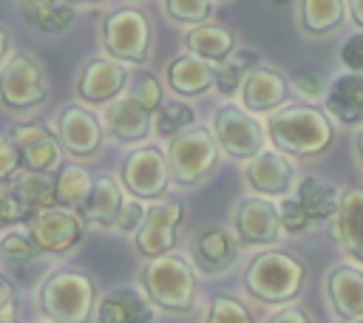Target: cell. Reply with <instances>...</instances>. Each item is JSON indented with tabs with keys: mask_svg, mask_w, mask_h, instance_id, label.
Segmentation results:
<instances>
[{
	"mask_svg": "<svg viewBox=\"0 0 363 323\" xmlns=\"http://www.w3.org/2000/svg\"><path fill=\"white\" fill-rule=\"evenodd\" d=\"M267 142L292 156V159H312L329 150L335 142V125L329 113L318 105H281L278 110L267 113Z\"/></svg>",
	"mask_w": 363,
	"mask_h": 323,
	"instance_id": "cell-1",
	"label": "cell"
},
{
	"mask_svg": "<svg viewBox=\"0 0 363 323\" xmlns=\"http://www.w3.org/2000/svg\"><path fill=\"white\" fill-rule=\"evenodd\" d=\"M139 289L153 303V309L167 314H190L196 306L199 275L190 266V261L176 252L142 258Z\"/></svg>",
	"mask_w": 363,
	"mask_h": 323,
	"instance_id": "cell-2",
	"label": "cell"
},
{
	"mask_svg": "<svg viewBox=\"0 0 363 323\" xmlns=\"http://www.w3.org/2000/svg\"><path fill=\"white\" fill-rule=\"evenodd\" d=\"M306 280V266L301 258H295L286 249H258L250 264L244 266L241 283L252 300L269 303V306H284L295 300L303 289Z\"/></svg>",
	"mask_w": 363,
	"mask_h": 323,
	"instance_id": "cell-3",
	"label": "cell"
},
{
	"mask_svg": "<svg viewBox=\"0 0 363 323\" xmlns=\"http://www.w3.org/2000/svg\"><path fill=\"white\" fill-rule=\"evenodd\" d=\"M96 298V280L79 266H60L37 286V306L54 323H91Z\"/></svg>",
	"mask_w": 363,
	"mask_h": 323,
	"instance_id": "cell-4",
	"label": "cell"
},
{
	"mask_svg": "<svg viewBox=\"0 0 363 323\" xmlns=\"http://www.w3.org/2000/svg\"><path fill=\"white\" fill-rule=\"evenodd\" d=\"M99 42L105 57L142 68L153 57V23L136 6H122L99 20Z\"/></svg>",
	"mask_w": 363,
	"mask_h": 323,
	"instance_id": "cell-5",
	"label": "cell"
},
{
	"mask_svg": "<svg viewBox=\"0 0 363 323\" xmlns=\"http://www.w3.org/2000/svg\"><path fill=\"white\" fill-rule=\"evenodd\" d=\"M167 170H170V184L182 190H193L201 181L213 176L221 159V147L213 136L210 128L204 125H190L173 139H167Z\"/></svg>",
	"mask_w": 363,
	"mask_h": 323,
	"instance_id": "cell-6",
	"label": "cell"
},
{
	"mask_svg": "<svg viewBox=\"0 0 363 323\" xmlns=\"http://www.w3.org/2000/svg\"><path fill=\"white\" fill-rule=\"evenodd\" d=\"M48 99V79L40 60L28 51L11 54L0 68V105L9 113H31Z\"/></svg>",
	"mask_w": 363,
	"mask_h": 323,
	"instance_id": "cell-7",
	"label": "cell"
},
{
	"mask_svg": "<svg viewBox=\"0 0 363 323\" xmlns=\"http://www.w3.org/2000/svg\"><path fill=\"white\" fill-rule=\"evenodd\" d=\"M23 227L28 230L40 255H54V258L74 252L85 241V230H88L77 210H68L60 204L28 212Z\"/></svg>",
	"mask_w": 363,
	"mask_h": 323,
	"instance_id": "cell-8",
	"label": "cell"
},
{
	"mask_svg": "<svg viewBox=\"0 0 363 323\" xmlns=\"http://www.w3.org/2000/svg\"><path fill=\"white\" fill-rule=\"evenodd\" d=\"M210 130H213L221 153H227L230 159H238V162H247L258 150L267 147L264 125L255 119V113H250L247 108H241L235 102H224L213 110Z\"/></svg>",
	"mask_w": 363,
	"mask_h": 323,
	"instance_id": "cell-9",
	"label": "cell"
},
{
	"mask_svg": "<svg viewBox=\"0 0 363 323\" xmlns=\"http://www.w3.org/2000/svg\"><path fill=\"white\" fill-rule=\"evenodd\" d=\"M238 241L230 227L224 224H199L187 235V261L196 269V275L216 280L227 275L238 264Z\"/></svg>",
	"mask_w": 363,
	"mask_h": 323,
	"instance_id": "cell-10",
	"label": "cell"
},
{
	"mask_svg": "<svg viewBox=\"0 0 363 323\" xmlns=\"http://www.w3.org/2000/svg\"><path fill=\"white\" fill-rule=\"evenodd\" d=\"M119 184L130 198L159 201L170 187L167 156L156 144H136L119 164Z\"/></svg>",
	"mask_w": 363,
	"mask_h": 323,
	"instance_id": "cell-11",
	"label": "cell"
},
{
	"mask_svg": "<svg viewBox=\"0 0 363 323\" xmlns=\"http://www.w3.org/2000/svg\"><path fill=\"white\" fill-rule=\"evenodd\" d=\"M230 230L241 249H267V246H275L284 235L275 201L255 193L235 201Z\"/></svg>",
	"mask_w": 363,
	"mask_h": 323,
	"instance_id": "cell-12",
	"label": "cell"
},
{
	"mask_svg": "<svg viewBox=\"0 0 363 323\" xmlns=\"http://www.w3.org/2000/svg\"><path fill=\"white\" fill-rule=\"evenodd\" d=\"M184 224V204L179 198H159L147 207L145 221L133 232V252L139 258L167 255L179 246V227Z\"/></svg>",
	"mask_w": 363,
	"mask_h": 323,
	"instance_id": "cell-13",
	"label": "cell"
},
{
	"mask_svg": "<svg viewBox=\"0 0 363 323\" xmlns=\"http://www.w3.org/2000/svg\"><path fill=\"white\" fill-rule=\"evenodd\" d=\"M54 133L60 139L62 153L71 159H79V162L94 159L105 142L102 119L82 102H71V105L60 108L57 122H54Z\"/></svg>",
	"mask_w": 363,
	"mask_h": 323,
	"instance_id": "cell-14",
	"label": "cell"
},
{
	"mask_svg": "<svg viewBox=\"0 0 363 323\" xmlns=\"http://www.w3.org/2000/svg\"><path fill=\"white\" fill-rule=\"evenodd\" d=\"M9 139L14 142L17 153H20V164L23 170H31V173H57L62 167V147H60V139L57 133L43 125V122H14L11 130H9Z\"/></svg>",
	"mask_w": 363,
	"mask_h": 323,
	"instance_id": "cell-15",
	"label": "cell"
},
{
	"mask_svg": "<svg viewBox=\"0 0 363 323\" xmlns=\"http://www.w3.org/2000/svg\"><path fill=\"white\" fill-rule=\"evenodd\" d=\"M128 79H130L128 65H122V62H116L111 57H91L77 74L74 94L88 108L108 105V102H113L116 96L125 94Z\"/></svg>",
	"mask_w": 363,
	"mask_h": 323,
	"instance_id": "cell-16",
	"label": "cell"
},
{
	"mask_svg": "<svg viewBox=\"0 0 363 323\" xmlns=\"http://www.w3.org/2000/svg\"><path fill=\"white\" fill-rule=\"evenodd\" d=\"M244 181H247L250 193L264 196V198L289 196V190H295V162H292V156H286L275 147H264L252 159H247Z\"/></svg>",
	"mask_w": 363,
	"mask_h": 323,
	"instance_id": "cell-17",
	"label": "cell"
},
{
	"mask_svg": "<svg viewBox=\"0 0 363 323\" xmlns=\"http://www.w3.org/2000/svg\"><path fill=\"white\" fill-rule=\"evenodd\" d=\"M99 119H102L105 136H111L116 144H128V147L142 144L153 130V113L145 110L130 94H122L113 102H108Z\"/></svg>",
	"mask_w": 363,
	"mask_h": 323,
	"instance_id": "cell-18",
	"label": "cell"
},
{
	"mask_svg": "<svg viewBox=\"0 0 363 323\" xmlns=\"http://www.w3.org/2000/svg\"><path fill=\"white\" fill-rule=\"evenodd\" d=\"M289 91H292L289 79L278 68L258 62L244 76V82L238 88V96H241V108H247L250 113H272L281 105H286Z\"/></svg>",
	"mask_w": 363,
	"mask_h": 323,
	"instance_id": "cell-19",
	"label": "cell"
},
{
	"mask_svg": "<svg viewBox=\"0 0 363 323\" xmlns=\"http://www.w3.org/2000/svg\"><path fill=\"white\" fill-rule=\"evenodd\" d=\"M329 238L363 266V187H346L337 201V212L326 221Z\"/></svg>",
	"mask_w": 363,
	"mask_h": 323,
	"instance_id": "cell-20",
	"label": "cell"
},
{
	"mask_svg": "<svg viewBox=\"0 0 363 323\" xmlns=\"http://www.w3.org/2000/svg\"><path fill=\"white\" fill-rule=\"evenodd\" d=\"M94 323H156V309L142 289L113 286L96 298Z\"/></svg>",
	"mask_w": 363,
	"mask_h": 323,
	"instance_id": "cell-21",
	"label": "cell"
},
{
	"mask_svg": "<svg viewBox=\"0 0 363 323\" xmlns=\"http://www.w3.org/2000/svg\"><path fill=\"white\" fill-rule=\"evenodd\" d=\"M326 295L340 323L363 317V269L354 264H337L326 275Z\"/></svg>",
	"mask_w": 363,
	"mask_h": 323,
	"instance_id": "cell-22",
	"label": "cell"
},
{
	"mask_svg": "<svg viewBox=\"0 0 363 323\" xmlns=\"http://www.w3.org/2000/svg\"><path fill=\"white\" fill-rule=\"evenodd\" d=\"M164 82L167 88L179 96V99H190V96H201L213 88L216 82V65L184 51V54H176L167 68H164Z\"/></svg>",
	"mask_w": 363,
	"mask_h": 323,
	"instance_id": "cell-23",
	"label": "cell"
},
{
	"mask_svg": "<svg viewBox=\"0 0 363 323\" xmlns=\"http://www.w3.org/2000/svg\"><path fill=\"white\" fill-rule=\"evenodd\" d=\"M323 110L340 125H363V74H337L323 94Z\"/></svg>",
	"mask_w": 363,
	"mask_h": 323,
	"instance_id": "cell-24",
	"label": "cell"
},
{
	"mask_svg": "<svg viewBox=\"0 0 363 323\" xmlns=\"http://www.w3.org/2000/svg\"><path fill=\"white\" fill-rule=\"evenodd\" d=\"M122 201H125V190H122L119 178L111 176V173H99V176H94L91 196H88L85 207L79 210V215H82L85 227L113 230V224L119 218V210H122Z\"/></svg>",
	"mask_w": 363,
	"mask_h": 323,
	"instance_id": "cell-25",
	"label": "cell"
},
{
	"mask_svg": "<svg viewBox=\"0 0 363 323\" xmlns=\"http://www.w3.org/2000/svg\"><path fill=\"white\" fill-rule=\"evenodd\" d=\"M184 48H187L190 54H196V57H201V60L218 65L221 60H227V57L235 51V34H233L227 26L207 20V23H199V26L187 28V34H184Z\"/></svg>",
	"mask_w": 363,
	"mask_h": 323,
	"instance_id": "cell-26",
	"label": "cell"
},
{
	"mask_svg": "<svg viewBox=\"0 0 363 323\" xmlns=\"http://www.w3.org/2000/svg\"><path fill=\"white\" fill-rule=\"evenodd\" d=\"M295 198L303 204V210L312 218V224H326L337 212L340 193H337L335 184H329V181H323L318 176H303L295 184Z\"/></svg>",
	"mask_w": 363,
	"mask_h": 323,
	"instance_id": "cell-27",
	"label": "cell"
},
{
	"mask_svg": "<svg viewBox=\"0 0 363 323\" xmlns=\"http://www.w3.org/2000/svg\"><path fill=\"white\" fill-rule=\"evenodd\" d=\"M346 0H298V26L309 37H326L340 28Z\"/></svg>",
	"mask_w": 363,
	"mask_h": 323,
	"instance_id": "cell-28",
	"label": "cell"
},
{
	"mask_svg": "<svg viewBox=\"0 0 363 323\" xmlns=\"http://www.w3.org/2000/svg\"><path fill=\"white\" fill-rule=\"evenodd\" d=\"M91 187H94V176L82 164H62L54 173V196L60 207L79 212L91 196Z\"/></svg>",
	"mask_w": 363,
	"mask_h": 323,
	"instance_id": "cell-29",
	"label": "cell"
},
{
	"mask_svg": "<svg viewBox=\"0 0 363 323\" xmlns=\"http://www.w3.org/2000/svg\"><path fill=\"white\" fill-rule=\"evenodd\" d=\"M261 62V57H258V51H252V48H235L227 60H221L218 65H216V82H213V88L221 94V96H235L238 94V88H241V82H244V76L255 68Z\"/></svg>",
	"mask_w": 363,
	"mask_h": 323,
	"instance_id": "cell-30",
	"label": "cell"
},
{
	"mask_svg": "<svg viewBox=\"0 0 363 323\" xmlns=\"http://www.w3.org/2000/svg\"><path fill=\"white\" fill-rule=\"evenodd\" d=\"M17 196L23 198L26 210L34 212V210H45V207H54L57 204V196H54V173H31V170H17L14 178H11Z\"/></svg>",
	"mask_w": 363,
	"mask_h": 323,
	"instance_id": "cell-31",
	"label": "cell"
},
{
	"mask_svg": "<svg viewBox=\"0 0 363 323\" xmlns=\"http://www.w3.org/2000/svg\"><path fill=\"white\" fill-rule=\"evenodd\" d=\"M74 17H77V6L68 3V0H57V3H48V6H37V8H23V20L31 28H37L40 34H48V37H57V34L68 31Z\"/></svg>",
	"mask_w": 363,
	"mask_h": 323,
	"instance_id": "cell-32",
	"label": "cell"
},
{
	"mask_svg": "<svg viewBox=\"0 0 363 323\" xmlns=\"http://www.w3.org/2000/svg\"><path fill=\"white\" fill-rule=\"evenodd\" d=\"M190 125H196V110L184 99H164L153 110V130L164 142L173 139L176 133H182L184 128H190Z\"/></svg>",
	"mask_w": 363,
	"mask_h": 323,
	"instance_id": "cell-33",
	"label": "cell"
},
{
	"mask_svg": "<svg viewBox=\"0 0 363 323\" xmlns=\"http://www.w3.org/2000/svg\"><path fill=\"white\" fill-rule=\"evenodd\" d=\"M37 255H40V249L34 246V241H31V235H28L26 227L17 224V227H9V230L0 232V261H3L6 266L23 269V266H28Z\"/></svg>",
	"mask_w": 363,
	"mask_h": 323,
	"instance_id": "cell-34",
	"label": "cell"
},
{
	"mask_svg": "<svg viewBox=\"0 0 363 323\" xmlns=\"http://www.w3.org/2000/svg\"><path fill=\"white\" fill-rule=\"evenodd\" d=\"M204 323H255L250 306L244 300H238L235 295H213L204 312Z\"/></svg>",
	"mask_w": 363,
	"mask_h": 323,
	"instance_id": "cell-35",
	"label": "cell"
},
{
	"mask_svg": "<svg viewBox=\"0 0 363 323\" xmlns=\"http://www.w3.org/2000/svg\"><path fill=\"white\" fill-rule=\"evenodd\" d=\"M162 8L167 20H173L176 26H187V28L207 23L213 17V0H162Z\"/></svg>",
	"mask_w": 363,
	"mask_h": 323,
	"instance_id": "cell-36",
	"label": "cell"
},
{
	"mask_svg": "<svg viewBox=\"0 0 363 323\" xmlns=\"http://www.w3.org/2000/svg\"><path fill=\"white\" fill-rule=\"evenodd\" d=\"M125 94H130L145 110H156L162 102H164V94H162V82L153 76V74H147V71H133L130 74V79H128V88H125Z\"/></svg>",
	"mask_w": 363,
	"mask_h": 323,
	"instance_id": "cell-37",
	"label": "cell"
},
{
	"mask_svg": "<svg viewBox=\"0 0 363 323\" xmlns=\"http://www.w3.org/2000/svg\"><path fill=\"white\" fill-rule=\"evenodd\" d=\"M275 210H278V221H281L284 235H306L315 227L312 218L306 215L303 204L295 196H281L275 201Z\"/></svg>",
	"mask_w": 363,
	"mask_h": 323,
	"instance_id": "cell-38",
	"label": "cell"
},
{
	"mask_svg": "<svg viewBox=\"0 0 363 323\" xmlns=\"http://www.w3.org/2000/svg\"><path fill=\"white\" fill-rule=\"evenodd\" d=\"M28 218V210L23 204V198L17 196L11 181H0V230L17 227Z\"/></svg>",
	"mask_w": 363,
	"mask_h": 323,
	"instance_id": "cell-39",
	"label": "cell"
},
{
	"mask_svg": "<svg viewBox=\"0 0 363 323\" xmlns=\"http://www.w3.org/2000/svg\"><path fill=\"white\" fill-rule=\"evenodd\" d=\"M326 79H323V74L320 71H301V74H295L292 79H289V88L298 94V96H303L306 102L309 99H320L323 94H326Z\"/></svg>",
	"mask_w": 363,
	"mask_h": 323,
	"instance_id": "cell-40",
	"label": "cell"
},
{
	"mask_svg": "<svg viewBox=\"0 0 363 323\" xmlns=\"http://www.w3.org/2000/svg\"><path fill=\"white\" fill-rule=\"evenodd\" d=\"M145 212H147L145 201H139V198H125V201H122V210H119V218H116V224H113V230H119V232H136L139 224L145 221Z\"/></svg>",
	"mask_w": 363,
	"mask_h": 323,
	"instance_id": "cell-41",
	"label": "cell"
},
{
	"mask_svg": "<svg viewBox=\"0 0 363 323\" xmlns=\"http://www.w3.org/2000/svg\"><path fill=\"white\" fill-rule=\"evenodd\" d=\"M340 62H343L346 71L363 74V31H357V34H352V37L343 40V45H340Z\"/></svg>",
	"mask_w": 363,
	"mask_h": 323,
	"instance_id": "cell-42",
	"label": "cell"
},
{
	"mask_svg": "<svg viewBox=\"0 0 363 323\" xmlns=\"http://www.w3.org/2000/svg\"><path fill=\"white\" fill-rule=\"evenodd\" d=\"M20 153L9 136H0V181H11L14 173L20 170Z\"/></svg>",
	"mask_w": 363,
	"mask_h": 323,
	"instance_id": "cell-43",
	"label": "cell"
},
{
	"mask_svg": "<svg viewBox=\"0 0 363 323\" xmlns=\"http://www.w3.org/2000/svg\"><path fill=\"white\" fill-rule=\"evenodd\" d=\"M267 323H312L309 312L301 309V306H292V303H284L278 312H272L267 317Z\"/></svg>",
	"mask_w": 363,
	"mask_h": 323,
	"instance_id": "cell-44",
	"label": "cell"
},
{
	"mask_svg": "<svg viewBox=\"0 0 363 323\" xmlns=\"http://www.w3.org/2000/svg\"><path fill=\"white\" fill-rule=\"evenodd\" d=\"M0 317H17V295L3 272H0Z\"/></svg>",
	"mask_w": 363,
	"mask_h": 323,
	"instance_id": "cell-45",
	"label": "cell"
},
{
	"mask_svg": "<svg viewBox=\"0 0 363 323\" xmlns=\"http://www.w3.org/2000/svg\"><path fill=\"white\" fill-rule=\"evenodd\" d=\"M9 57H11V34H9L6 26H0V68H3V62Z\"/></svg>",
	"mask_w": 363,
	"mask_h": 323,
	"instance_id": "cell-46",
	"label": "cell"
},
{
	"mask_svg": "<svg viewBox=\"0 0 363 323\" xmlns=\"http://www.w3.org/2000/svg\"><path fill=\"white\" fill-rule=\"evenodd\" d=\"M346 11H349L352 20L363 28V0H346Z\"/></svg>",
	"mask_w": 363,
	"mask_h": 323,
	"instance_id": "cell-47",
	"label": "cell"
},
{
	"mask_svg": "<svg viewBox=\"0 0 363 323\" xmlns=\"http://www.w3.org/2000/svg\"><path fill=\"white\" fill-rule=\"evenodd\" d=\"M48 3H57V0H17L20 11H23V8H37V6H48Z\"/></svg>",
	"mask_w": 363,
	"mask_h": 323,
	"instance_id": "cell-48",
	"label": "cell"
},
{
	"mask_svg": "<svg viewBox=\"0 0 363 323\" xmlns=\"http://www.w3.org/2000/svg\"><path fill=\"white\" fill-rule=\"evenodd\" d=\"M354 153H357V162H360V167H363V130L354 136Z\"/></svg>",
	"mask_w": 363,
	"mask_h": 323,
	"instance_id": "cell-49",
	"label": "cell"
},
{
	"mask_svg": "<svg viewBox=\"0 0 363 323\" xmlns=\"http://www.w3.org/2000/svg\"><path fill=\"white\" fill-rule=\"evenodd\" d=\"M68 3H74V6H102L108 0H68Z\"/></svg>",
	"mask_w": 363,
	"mask_h": 323,
	"instance_id": "cell-50",
	"label": "cell"
},
{
	"mask_svg": "<svg viewBox=\"0 0 363 323\" xmlns=\"http://www.w3.org/2000/svg\"><path fill=\"white\" fill-rule=\"evenodd\" d=\"M0 323H20L17 317H0Z\"/></svg>",
	"mask_w": 363,
	"mask_h": 323,
	"instance_id": "cell-51",
	"label": "cell"
},
{
	"mask_svg": "<svg viewBox=\"0 0 363 323\" xmlns=\"http://www.w3.org/2000/svg\"><path fill=\"white\" fill-rule=\"evenodd\" d=\"M37 323H54V320H48V317H45V320H37Z\"/></svg>",
	"mask_w": 363,
	"mask_h": 323,
	"instance_id": "cell-52",
	"label": "cell"
},
{
	"mask_svg": "<svg viewBox=\"0 0 363 323\" xmlns=\"http://www.w3.org/2000/svg\"><path fill=\"white\" fill-rule=\"evenodd\" d=\"M352 323H363V317H357V320H352Z\"/></svg>",
	"mask_w": 363,
	"mask_h": 323,
	"instance_id": "cell-53",
	"label": "cell"
}]
</instances>
